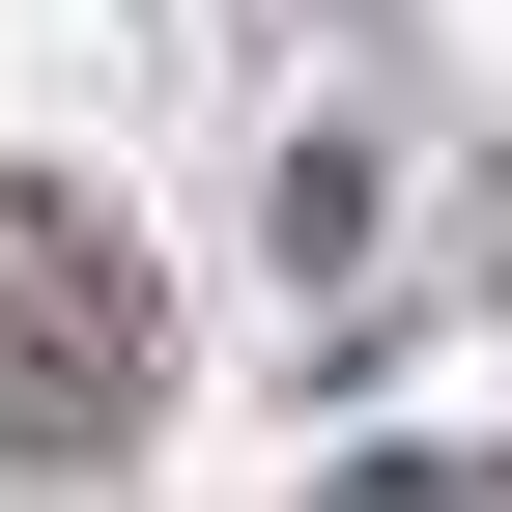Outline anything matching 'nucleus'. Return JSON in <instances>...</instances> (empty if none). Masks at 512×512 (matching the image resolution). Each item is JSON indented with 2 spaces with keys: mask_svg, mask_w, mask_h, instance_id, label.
<instances>
[{
  "mask_svg": "<svg viewBox=\"0 0 512 512\" xmlns=\"http://www.w3.org/2000/svg\"><path fill=\"white\" fill-rule=\"evenodd\" d=\"M171 399V285L114 200H57V171H0V456H114V427Z\"/></svg>",
  "mask_w": 512,
  "mask_h": 512,
  "instance_id": "nucleus-1",
  "label": "nucleus"
}]
</instances>
